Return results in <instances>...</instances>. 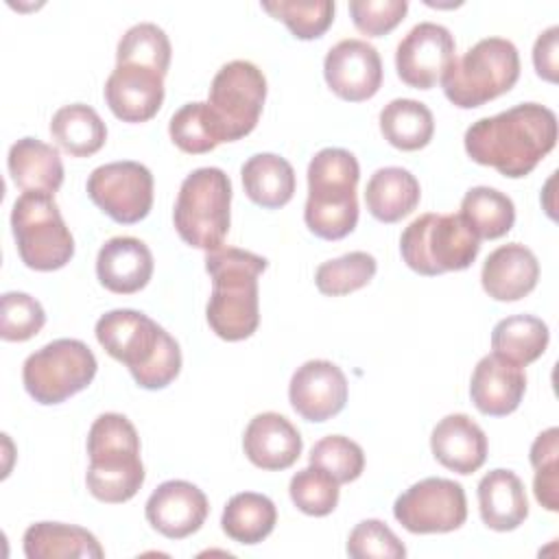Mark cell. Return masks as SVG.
Here are the masks:
<instances>
[{
  "label": "cell",
  "mask_w": 559,
  "mask_h": 559,
  "mask_svg": "<svg viewBox=\"0 0 559 559\" xmlns=\"http://www.w3.org/2000/svg\"><path fill=\"white\" fill-rule=\"evenodd\" d=\"M478 511L487 528L513 531L528 515V500L520 476L511 469H491L478 483Z\"/></svg>",
  "instance_id": "24"
},
{
  "label": "cell",
  "mask_w": 559,
  "mask_h": 559,
  "mask_svg": "<svg viewBox=\"0 0 559 559\" xmlns=\"http://www.w3.org/2000/svg\"><path fill=\"white\" fill-rule=\"evenodd\" d=\"M170 140L183 151V153H210L221 142H227L223 124L214 109L207 103H186L181 105L170 122H168Z\"/></svg>",
  "instance_id": "34"
},
{
  "label": "cell",
  "mask_w": 559,
  "mask_h": 559,
  "mask_svg": "<svg viewBox=\"0 0 559 559\" xmlns=\"http://www.w3.org/2000/svg\"><path fill=\"white\" fill-rule=\"evenodd\" d=\"M323 76L328 87L343 100L360 103L382 85V59L365 39H341L323 59Z\"/></svg>",
  "instance_id": "15"
},
{
  "label": "cell",
  "mask_w": 559,
  "mask_h": 559,
  "mask_svg": "<svg viewBox=\"0 0 559 559\" xmlns=\"http://www.w3.org/2000/svg\"><path fill=\"white\" fill-rule=\"evenodd\" d=\"M11 229L17 253L28 269L57 271L74 255V238L55 194L22 192L11 210Z\"/></svg>",
  "instance_id": "9"
},
{
  "label": "cell",
  "mask_w": 559,
  "mask_h": 559,
  "mask_svg": "<svg viewBox=\"0 0 559 559\" xmlns=\"http://www.w3.org/2000/svg\"><path fill=\"white\" fill-rule=\"evenodd\" d=\"M87 456L85 483L96 500L120 504L140 491L144 465L140 437L129 417L120 413L98 415L87 435Z\"/></svg>",
  "instance_id": "4"
},
{
  "label": "cell",
  "mask_w": 559,
  "mask_h": 559,
  "mask_svg": "<svg viewBox=\"0 0 559 559\" xmlns=\"http://www.w3.org/2000/svg\"><path fill=\"white\" fill-rule=\"evenodd\" d=\"M46 323L41 304L17 290H9L0 299V336L4 341H28Z\"/></svg>",
  "instance_id": "41"
},
{
  "label": "cell",
  "mask_w": 559,
  "mask_h": 559,
  "mask_svg": "<svg viewBox=\"0 0 559 559\" xmlns=\"http://www.w3.org/2000/svg\"><path fill=\"white\" fill-rule=\"evenodd\" d=\"M406 11H408L406 0H352L349 2L354 26L369 37H380L391 33L404 20Z\"/></svg>",
  "instance_id": "43"
},
{
  "label": "cell",
  "mask_w": 559,
  "mask_h": 559,
  "mask_svg": "<svg viewBox=\"0 0 559 559\" xmlns=\"http://www.w3.org/2000/svg\"><path fill=\"white\" fill-rule=\"evenodd\" d=\"M548 338L550 332L542 319L533 314H513L493 325L491 349L507 362L526 367L546 352Z\"/></svg>",
  "instance_id": "29"
},
{
  "label": "cell",
  "mask_w": 559,
  "mask_h": 559,
  "mask_svg": "<svg viewBox=\"0 0 559 559\" xmlns=\"http://www.w3.org/2000/svg\"><path fill=\"white\" fill-rule=\"evenodd\" d=\"M277 522V509L264 493L242 491L227 500L221 526L238 544H260L271 535Z\"/></svg>",
  "instance_id": "30"
},
{
  "label": "cell",
  "mask_w": 559,
  "mask_h": 559,
  "mask_svg": "<svg viewBox=\"0 0 559 559\" xmlns=\"http://www.w3.org/2000/svg\"><path fill=\"white\" fill-rule=\"evenodd\" d=\"M384 140L400 151L424 148L435 133L432 111L413 98H393L380 111Z\"/></svg>",
  "instance_id": "32"
},
{
  "label": "cell",
  "mask_w": 559,
  "mask_h": 559,
  "mask_svg": "<svg viewBox=\"0 0 559 559\" xmlns=\"http://www.w3.org/2000/svg\"><path fill=\"white\" fill-rule=\"evenodd\" d=\"M393 515L408 533L417 535L456 531L467 518L465 489L450 478H424L395 498Z\"/></svg>",
  "instance_id": "12"
},
{
  "label": "cell",
  "mask_w": 559,
  "mask_h": 559,
  "mask_svg": "<svg viewBox=\"0 0 559 559\" xmlns=\"http://www.w3.org/2000/svg\"><path fill=\"white\" fill-rule=\"evenodd\" d=\"M421 190L417 177L402 166L378 168L365 188V203L373 218L397 223L419 203Z\"/></svg>",
  "instance_id": "27"
},
{
  "label": "cell",
  "mask_w": 559,
  "mask_h": 559,
  "mask_svg": "<svg viewBox=\"0 0 559 559\" xmlns=\"http://www.w3.org/2000/svg\"><path fill=\"white\" fill-rule=\"evenodd\" d=\"M13 183L24 192L55 194L63 183L59 148L37 138H22L11 144L7 157Z\"/></svg>",
  "instance_id": "25"
},
{
  "label": "cell",
  "mask_w": 559,
  "mask_h": 559,
  "mask_svg": "<svg viewBox=\"0 0 559 559\" xmlns=\"http://www.w3.org/2000/svg\"><path fill=\"white\" fill-rule=\"evenodd\" d=\"M454 50L456 41L443 24L419 22L395 48L397 76L411 87L430 90L454 61Z\"/></svg>",
  "instance_id": "14"
},
{
  "label": "cell",
  "mask_w": 559,
  "mask_h": 559,
  "mask_svg": "<svg viewBox=\"0 0 559 559\" xmlns=\"http://www.w3.org/2000/svg\"><path fill=\"white\" fill-rule=\"evenodd\" d=\"M105 100L122 122H146L164 103V74L144 66L116 63L105 83Z\"/></svg>",
  "instance_id": "18"
},
{
  "label": "cell",
  "mask_w": 559,
  "mask_h": 559,
  "mask_svg": "<svg viewBox=\"0 0 559 559\" xmlns=\"http://www.w3.org/2000/svg\"><path fill=\"white\" fill-rule=\"evenodd\" d=\"M539 280V262L535 253L520 245L509 242L493 249L480 271L485 293L496 301H518L526 297Z\"/></svg>",
  "instance_id": "22"
},
{
  "label": "cell",
  "mask_w": 559,
  "mask_h": 559,
  "mask_svg": "<svg viewBox=\"0 0 559 559\" xmlns=\"http://www.w3.org/2000/svg\"><path fill=\"white\" fill-rule=\"evenodd\" d=\"M50 133L57 144L72 157H90L103 148L107 140V127L103 118L83 103L63 105L50 120Z\"/></svg>",
  "instance_id": "31"
},
{
  "label": "cell",
  "mask_w": 559,
  "mask_h": 559,
  "mask_svg": "<svg viewBox=\"0 0 559 559\" xmlns=\"http://www.w3.org/2000/svg\"><path fill=\"white\" fill-rule=\"evenodd\" d=\"M487 437L483 428L465 413H452L439 419L430 435V450L435 459L456 472L474 474L487 459Z\"/></svg>",
  "instance_id": "23"
},
{
  "label": "cell",
  "mask_w": 559,
  "mask_h": 559,
  "mask_svg": "<svg viewBox=\"0 0 559 559\" xmlns=\"http://www.w3.org/2000/svg\"><path fill=\"white\" fill-rule=\"evenodd\" d=\"M231 181L225 170L203 166L192 170L179 186L173 221L179 238L203 251L221 249L229 231Z\"/></svg>",
  "instance_id": "8"
},
{
  "label": "cell",
  "mask_w": 559,
  "mask_h": 559,
  "mask_svg": "<svg viewBox=\"0 0 559 559\" xmlns=\"http://www.w3.org/2000/svg\"><path fill=\"white\" fill-rule=\"evenodd\" d=\"M559 26L546 28L533 46V66L535 72L550 83H557L559 76Z\"/></svg>",
  "instance_id": "44"
},
{
  "label": "cell",
  "mask_w": 559,
  "mask_h": 559,
  "mask_svg": "<svg viewBox=\"0 0 559 559\" xmlns=\"http://www.w3.org/2000/svg\"><path fill=\"white\" fill-rule=\"evenodd\" d=\"M310 465L328 472L338 485L356 480L365 469L362 448L343 435H328L310 450Z\"/></svg>",
  "instance_id": "40"
},
{
  "label": "cell",
  "mask_w": 559,
  "mask_h": 559,
  "mask_svg": "<svg viewBox=\"0 0 559 559\" xmlns=\"http://www.w3.org/2000/svg\"><path fill=\"white\" fill-rule=\"evenodd\" d=\"M210 504L207 496L188 480H166L146 500L144 513L148 524L168 539H183L197 533Z\"/></svg>",
  "instance_id": "17"
},
{
  "label": "cell",
  "mask_w": 559,
  "mask_h": 559,
  "mask_svg": "<svg viewBox=\"0 0 559 559\" xmlns=\"http://www.w3.org/2000/svg\"><path fill=\"white\" fill-rule=\"evenodd\" d=\"M463 142L476 164L509 179L526 177L557 144V116L539 103H522L472 122Z\"/></svg>",
  "instance_id": "1"
},
{
  "label": "cell",
  "mask_w": 559,
  "mask_h": 559,
  "mask_svg": "<svg viewBox=\"0 0 559 559\" xmlns=\"http://www.w3.org/2000/svg\"><path fill=\"white\" fill-rule=\"evenodd\" d=\"M22 542L28 559H100L105 555L87 528L63 522L31 524Z\"/></svg>",
  "instance_id": "26"
},
{
  "label": "cell",
  "mask_w": 559,
  "mask_h": 559,
  "mask_svg": "<svg viewBox=\"0 0 559 559\" xmlns=\"http://www.w3.org/2000/svg\"><path fill=\"white\" fill-rule=\"evenodd\" d=\"M96 369V356L83 341L57 338L24 360L22 382L35 402L52 406L87 389Z\"/></svg>",
  "instance_id": "10"
},
{
  "label": "cell",
  "mask_w": 559,
  "mask_h": 559,
  "mask_svg": "<svg viewBox=\"0 0 559 559\" xmlns=\"http://www.w3.org/2000/svg\"><path fill=\"white\" fill-rule=\"evenodd\" d=\"M347 555L352 559H402L406 548L400 537L382 520L358 522L347 537Z\"/></svg>",
  "instance_id": "42"
},
{
  "label": "cell",
  "mask_w": 559,
  "mask_h": 559,
  "mask_svg": "<svg viewBox=\"0 0 559 559\" xmlns=\"http://www.w3.org/2000/svg\"><path fill=\"white\" fill-rule=\"evenodd\" d=\"M288 400L308 421H325L347 404V378L332 360H306L290 378Z\"/></svg>",
  "instance_id": "16"
},
{
  "label": "cell",
  "mask_w": 559,
  "mask_h": 559,
  "mask_svg": "<svg viewBox=\"0 0 559 559\" xmlns=\"http://www.w3.org/2000/svg\"><path fill=\"white\" fill-rule=\"evenodd\" d=\"M245 194L260 207L277 210L295 194V170L288 159L275 153H255L242 168Z\"/></svg>",
  "instance_id": "28"
},
{
  "label": "cell",
  "mask_w": 559,
  "mask_h": 559,
  "mask_svg": "<svg viewBox=\"0 0 559 559\" xmlns=\"http://www.w3.org/2000/svg\"><path fill=\"white\" fill-rule=\"evenodd\" d=\"M459 214L478 238L487 240L509 234L515 223L513 201L504 192L489 186L469 188L461 201Z\"/></svg>",
  "instance_id": "33"
},
{
  "label": "cell",
  "mask_w": 559,
  "mask_h": 559,
  "mask_svg": "<svg viewBox=\"0 0 559 559\" xmlns=\"http://www.w3.org/2000/svg\"><path fill=\"white\" fill-rule=\"evenodd\" d=\"M531 465L535 467L533 491L537 502L548 509H559V428L539 432L531 445Z\"/></svg>",
  "instance_id": "39"
},
{
  "label": "cell",
  "mask_w": 559,
  "mask_h": 559,
  "mask_svg": "<svg viewBox=\"0 0 559 559\" xmlns=\"http://www.w3.org/2000/svg\"><path fill=\"white\" fill-rule=\"evenodd\" d=\"M264 98L266 79L251 61L234 59L214 74L207 105L218 116L227 142L240 140L255 129Z\"/></svg>",
  "instance_id": "11"
},
{
  "label": "cell",
  "mask_w": 559,
  "mask_h": 559,
  "mask_svg": "<svg viewBox=\"0 0 559 559\" xmlns=\"http://www.w3.org/2000/svg\"><path fill=\"white\" fill-rule=\"evenodd\" d=\"M360 166L345 148H321L308 164V199L304 221L323 240H341L358 223L356 186Z\"/></svg>",
  "instance_id": "5"
},
{
  "label": "cell",
  "mask_w": 559,
  "mask_h": 559,
  "mask_svg": "<svg viewBox=\"0 0 559 559\" xmlns=\"http://www.w3.org/2000/svg\"><path fill=\"white\" fill-rule=\"evenodd\" d=\"M266 266V258L253 251L236 247L207 251L205 271L212 277V293L205 317L212 332L223 341H242L258 330V277Z\"/></svg>",
  "instance_id": "3"
},
{
  "label": "cell",
  "mask_w": 559,
  "mask_h": 559,
  "mask_svg": "<svg viewBox=\"0 0 559 559\" xmlns=\"http://www.w3.org/2000/svg\"><path fill=\"white\" fill-rule=\"evenodd\" d=\"M242 448L247 459L260 469H286L290 467L304 448L299 430L280 413L255 415L242 437Z\"/></svg>",
  "instance_id": "20"
},
{
  "label": "cell",
  "mask_w": 559,
  "mask_h": 559,
  "mask_svg": "<svg viewBox=\"0 0 559 559\" xmlns=\"http://www.w3.org/2000/svg\"><path fill=\"white\" fill-rule=\"evenodd\" d=\"M376 269H378V262L371 253L349 251L341 258L319 264L314 273V284L319 293L330 297H341L367 286L373 280Z\"/></svg>",
  "instance_id": "36"
},
{
  "label": "cell",
  "mask_w": 559,
  "mask_h": 559,
  "mask_svg": "<svg viewBox=\"0 0 559 559\" xmlns=\"http://www.w3.org/2000/svg\"><path fill=\"white\" fill-rule=\"evenodd\" d=\"M526 391V376L522 367L507 362L496 354L483 356L472 373L469 397L474 406L489 417H504L513 413Z\"/></svg>",
  "instance_id": "19"
},
{
  "label": "cell",
  "mask_w": 559,
  "mask_h": 559,
  "mask_svg": "<svg viewBox=\"0 0 559 559\" xmlns=\"http://www.w3.org/2000/svg\"><path fill=\"white\" fill-rule=\"evenodd\" d=\"M520 79V52L511 39L485 37L445 70V98L461 109L480 107L509 92Z\"/></svg>",
  "instance_id": "6"
},
{
  "label": "cell",
  "mask_w": 559,
  "mask_h": 559,
  "mask_svg": "<svg viewBox=\"0 0 559 559\" xmlns=\"http://www.w3.org/2000/svg\"><path fill=\"white\" fill-rule=\"evenodd\" d=\"M170 39L164 28L153 22H140L120 37L116 48V63L153 68L166 76L170 66Z\"/></svg>",
  "instance_id": "35"
},
{
  "label": "cell",
  "mask_w": 559,
  "mask_h": 559,
  "mask_svg": "<svg viewBox=\"0 0 559 559\" xmlns=\"http://www.w3.org/2000/svg\"><path fill=\"white\" fill-rule=\"evenodd\" d=\"M87 197L122 225L142 221L153 205V175L140 162H109L87 177Z\"/></svg>",
  "instance_id": "13"
},
{
  "label": "cell",
  "mask_w": 559,
  "mask_h": 559,
  "mask_svg": "<svg viewBox=\"0 0 559 559\" xmlns=\"http://www.w3.org/2000/svg\"><path fill=\"white\" fill-rule=\"evenodd\" d=\"M262 9L282 20L297 39L321 37L334 20L332 0H275L262 2Z\"/></svg>",
  "instance_id": "37"
},
{
  "label": "cell",
  "mask_w": 559,
  "mask_h": 559,
  "mask_svg": "<svg viewBox=\"0 0 559 559\" xmlns=\"http://www.w3.org/2000/svg\"><path fill=\"white\" fill-rule=\"evenodd\" d=\"M293 504L314 518L330 515L338 504V483L317 465L299 469L288 485Z\"/></svg>",
  "instance_id": "38"
},
{
  "label": "cell",
  "mask_w": 559,
  "mask_h": 559,
  "mask_svg": "<svg viewBox=\"0 0 559 559\" xmlns=\"http://www.w3.org/2000/svg\"><path fill=\"white\" fill-rule=\"evenodd\" d=\"M96 275L111 293H138L153 275V253L140 238L114 236L98 249Z\"/></svg>",
  "instance_id": "21"
},
{
  "label": "cell",
  "mask_w": 559,
  "mask_h": 559,
  "mask_svg": "<svg viewBox=\"0 0 559 559\" xmlns=\"http://www.w3.org/2000/svg\"><path fill=\"white\" fill-rule=\"evenodd\" d=\"M480 249V238L461 214H421L400 236L404 262L419 275H441L467 269Z\"/></svg>",
  "instance_id": "7"
},
{
  "label": "cell",
  "mask_w": 559,
  "mask_h": 559,
  "mask_svg": "<svg viewBox=\"0 0 559 559\" xmlns=\"http://www.w3.org/2000/svg\"><path fill=\"white\" fill-rule=\"evenodd\" d=\"M94 332L103 349L124 362L142 389H164L181 371L179 343L144 312L109 310L96 321Z\"/></svg>",
  "instance_id": "2"
}]
</instances>
